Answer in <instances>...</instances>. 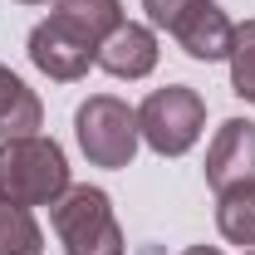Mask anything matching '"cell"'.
<instances>
[{
    "mask_svg": "<svg viewBox=\"0 0 255 255\" xmlns=\"http://www.w3.org/2000/svg\"><path fill=\"white\" fill-rule=\"evenodd\" d=\"M98 64H103L113 79H142V74H152V69H157V34L147 30V25L123 20L118 30L103 39Z\"/></svg>",
    "mask_w": 255,
    "mask_h": 255,
    "instance_id": "cell-8",
    "label": "cell"
},
{
    "mask_svg": "<svg viewBox=\"0 0 255 255\" xmlns=\"http://www.w3.org/2000/svg\"><path fill=\"white\" fill-rule=\"evenodd\" d=\"M167 34L187 49L191 59H206V64H211V59H226V54H231L236 25L226 20V10L216 5V0H196V5H191V10H187V15H182Z\"/></svg>",
    "mask_w": 255,
    "mask_h": 255,
    "instance_id": "cell-7",
    "label": "cell"
},
{
    "mask_svg": "<svg viewBox=\"0 0 255 255\" xmlns=\"http://www.w3.org/2000/svg\"><path fill=\"white\" fill-rule=\"evenodd\" d=\"M20 5H49V0H20Z\"/></svg>",
    "mask_w": 255,
    "mask_h": 255,
    "instance_id": "cell-16",
    "label": "cell"
},
{
    "mask_svg": "<svg viewBox=\"0 0 255 255\" xmlns=\"http://www.w3.org/2000/svg\"><path fill=\"white\" fill-rule=\"evenodd\" d=\"M226 59H231V89L246 103H255V20L236 25V39H231Z\"/></svg>",
    "mask_w": 255,
    "mask_h": 255,
    "instance_id": "cell-13",
    "label": "cell"
},
{
    "mask_svg": "<svg viewBox=\"0 0 255 255\" xmlns=\"http://www.w3.org/2000/svg\"><path fill=\"white\" fill-rule=\"evenodd\" d=\"M182 255H221L216 246H191V251H182Z\"/></svg>",
    "mask_w": 255,
    "mask_h": 255,
    "instance_id": "cell-15",
    "label": "cell"
},
{
    "mask_svg": "<svg viewBox=\"0 0 255 255\" xmlns=\"http://www.w3.org/2000/svg\"><path fill=\"white\" fill-rule=\"evenodd\" d=\"M206 182L216 191L236 182H255V123L251 118H226L206 147Z\"/></svg>",
    "mask_w": 255,
    "mask_h": 255,
    "instance_id": "cell-5",
    "label": "cell"
},
{
    "mask_svg": "<svg viewBox=\"0 0 255 255\" xmlns=\"http://www.w3.org/2000/svg\"><path fill=\"white\" fill-rule=\"evenodd\" d=\"M216 226L231 246H255V182L216 191Z\"/></svg>",
    "mask_w": 255,
    "mask_h": 255,
    "instance_id": "cell-11",
    "label": "cell"
},
{
    "mask_svg": "<svg viewBox=\"0 0 255 255\" xmlns=\"http://www.w3.org/2000/svg\"><path fill=\"white\" fill-rule=\"evenodd\" d=\"M0 255H44V236L34 226L30 206L0 201Z\"/></svg>",
    "mask_w": 255,
    "mask_h": 255,
    "instance_id": "cell-12",
    "label": "cell"
},
{
    "mask_svg": "<svg viewBox=\"0 0 255 255\" xmlns=\"http://www.w3.org/2000/svg\"><path fill=\"white\" fill-rule=\"evenodd\" d=\"M191 5H196V0H142V10H147V20H152L157 30H172Z\"/></svg>",
    "mask_w": 255,
    "mask_h": 255,
    "instance_id": "cell-14",
    "label": "cell"
},
{
    "mask_svg": "<svg viewBox=\"0 0 255 255\" xmlns=\"http://www.w3.org/2000/svg\"><path fill=\"white\" fill-rule=\"evenodd\" d=\"M30 59H34L39 74H49V79H59V84H74V79L89 74V64H98V49L79 44V39L69 30H59L54 20H39L30 30Z\"/></svg>",
    "mask_w": 255,
    "mask_h": 255,
    "instance_id": "cell-6",
    "label": "cell"
},
{
    "mask_svg": "<svg viewBox=\"0 0 255 255\" xmlns=\"http://www.w3.org/2000/svg\"><path fill=\"white\" fill-rule=\"evenodd\" d=\"M246 255H255V251H246Z\"/></svg>",
    "mask_w": 255,
    "mask_h": 255,
    "instance_id": "cell-17",
    "label": "cell"
},
{
    "mask_svg": "<svg viewBox=\"0 0 255 255\" xmlns=\"http://www.w3.org/2000/svg\"><path fill=\"white\" fill-rule=\"evenodd\" d=\"M59 30H69L79 44L103 49V39L123 25V5L118 0H54V15H49Z\"/></svg>",
    "mask_w": 255,
    "mask_h": 255,
    "instance_id": "cell-9",
    "label": "cell"
},
{
    "mask_svg": "<svg viewBox=\"0 0 255 255\" xmlns=\"http://www.w3.org/2000/svg\"><path fill=\"white\" fill-rule=\"evenodd\" d=\"M49 216H54V231L64 241V255H123V231H118L108 191L69 187Z\"/></svg>",
    "mask_w": 255,
    "mask_h": 255,
    "instance_id": "cell-3",
    "label": "cell"
},
{
    "mask_svg": "<svg viewBox=\"0 0 255 255\" xmlns=\"http://www.w3.org/2000/svg\"><path fill=\"white\" fill-rule=\"evenodd\" d=\"M201 128H206V103L187 84L152 89V94L142 98V108H137V132H142V142L157 157H182V152H191L196 137H201Z\"/></svg>",
    "mask_w": 255,
    "mask_h": 255,
    "instance_id": "cell-2",
    "label": "cell"
},
{
    "mask_svg": "<svg viewBox=\"0 0 255 255\" xmlns=\"http://www.w3.org/2000/svg\"><path fill=\"white\" fill-rule=\"evenodd\" d=\"M69 191V162L49 137H5L0 142V201L10 206H54Z\"/></svg>",
    "mask_w": 255,
    "mask_h": 255,
    "instance_id": "cell-1",
    "label": "cell"
},
{
    "mask_svg": "<svg viewBox=\"0 0 255 255\" xmlns=\"http://www.w3.org/2000/svg\"><path fill=\"white\" fill-rule=\"evenodd\" d=\"M74 128H79L84 157L94 167H128L132 152H137V137H142L137 132V113L113 94H94L74 113Z\"/></svg>",
    "mask_w": 255,
    "mask_h": 255,
    "instance_id": "cell-4",
    "label": "cell"
},
{
    "mask_svg": "<svg viewBox=\"0 0 255 255\" xmlns=\"http://www.w3.org/2000/svg\"><path fill=\"white\" fill-rule=\"evenodd\" d=\"M39 118H44V108H39L34 89H25V79L0 64V137H34Z\"/></svg>",
    "mask_w": 255,
    "mask_h": 255,
    "instance_id": "cell-10",
    "label": "cell"
}]
</instances>
